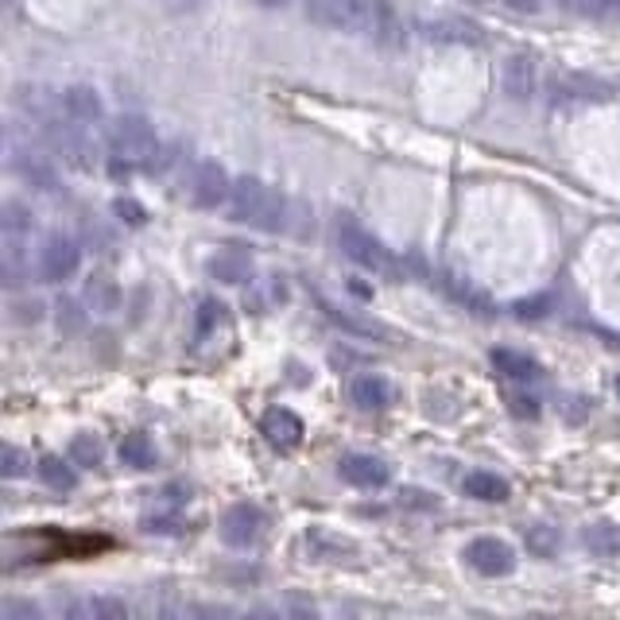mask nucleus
I'll return each instance as SVG.
<instances>
[{
  "label": "nucleus",
  "instance_id": "1",
  "mask_svg": "<svg viewBox=\"0 0 620 620\" xmlns=\"http://www.w3.org/2000/svg\"><path fill=\"white\" fill-rule=\"evenodd\" d=\"M229 217L240 225H253V229H264V233H276L279 225H284V199H279L276 191H271L264 179L256 175H245L233 183V194H229Z\"/></svg>",
  "mask_w": 620,
  "mask_h": 620
},
{
  "label": "nucleus",
  "instance_id": "2",
  "mask_svg": "<svg viewBox=\"0 0 620 620\" xmlns=\"http://www.w3.org/2000/svg\"><path fill=\"white\" fill-rule=\"evenodd\" d=\"M109 151L113 160L136 171H156L160 168V140L151 132L148 120L140 117H120L109 125Z\"/></svg>",
  "mask_w": 620,
  "mask_h": 620
},
{
  "label": "nucleus",
  "instance_id": "3",
  "mask_svg": "<svg viewBox=\"0 0 620 620\" xmlns=\"http://www.w3.org/2000/svg\"><path fill=\"white\" fill-rule=\"evenodd\" d=\"M338 245H342V253L350 256L357 268L373 271V276H396L399 271V260L384 248V240L373 237L353 214L338 217Z\"/></svg>",
  "mask_w": 620,
  "mask_h": 620
},
{
  "label": "nucleus",
  "instance_id": "4",
  "mask_svg": "<svg viewBox=\"0 0 620 620\" xmlns=\"http://www.w3.org/2000/svg\"><path fill=\"white\" fill-rule=\"evenodd\" d=\"M32 214L20 202H4V217H0V268H4V284H20V271L28 268V248H32Z\"/></svg>",
  "mask_w": 620,
  "mask_h": 620
},
{
  "label": "nucleus",
  "instance_id": "5",
  "mask_svg": "<svg viewBox=\"0 0 620 620\" xmlns=\"http://www.w3.org/2000/svg\"><path fill=\"white\" fill-rule=\"evenodd\" d=\"M229 194H233V179H229V171H225L222 163L202 160L199 168L186 175V199H191L199 210L225 206V202H229Z\"/></svg>",
  "mask_w": 620,
  "mask_h": 620
},
{
  "label": "nucleus",
  "instance_id": "6",
  "mask_svg": "<svg viewBox=\"0 0 620 620\" xmlns=\"http://www.w3.org/2000/svg\"><path fill=\"white\" fill-rule=\"evenodd\" d=\"M307 12L338 32H368L373 0H307Z\"/></svg>",
  "mask_w": 620,
  "mask_h": 620
},
{
  "label": "nucleus",
  "instance_id": "7",
  "mask_svg": "<svg viewBox=\"0 0 620 620\" xmlns=\"http://www.w3.org/2000/svg\"><path fill=\"white\" fill-rule=\"evenodd\" d=\"M466 563L478 574H485V578H504V574L516 570V550L504 539H496V535H481L466 547Z\"/></svg>",
  "mask_w": 620,
  "mask_h": 620
},
{
  "label": "nucleus",
  "instance_id": "8",
  "mask_svg": "<svg viewBox=\"0 0 620 620\" xmlns=\"http://www.w3.org/2000/svg\"><path fill=\"white\" fill-rule=\"evenodd\" d=\"M82 268V248L74 245L71 237H47L40 248V276L47 279V284H63V279H71L74 271Z\"/></svg>",
  "mask_w": 620,
  "mask_h": 620
},
{
  "label": "nucleus",
  "instance_id": "9",
  "mask_svg": "<svg viewBox=\"0 0 620 620\" xmlns=\"http://www.w3.org/2000/svg\"><path fill=\"white\" fill-rule=\"evenodd\" d=\"M264 535V512L256 504H233L222 516V539L229 547H253Z\"/></svg>",
  "mask_w": 620,
  "mask_h": 620
},
{
  "label": "nucleus",
  "instance_id": "10",
  "mask_svg": "<svg viewBox=\"0 0 620 620\" xmlns=\"http://www.w3.org/2000/svg\"><path fill=\"white\" fill-rule=\"evenodd\" d=\"M338 473L357 489H384L392 481L388 461L376 458V453H345V458L338 461Z\"/></svg>",
  "mask_w": 620,
  "mask_h": 620
},
{
  "label": "nucleus",
  "instance_id": "11",
  "mask_svg": "<svg viewBox=\"0 0 620 620\" xmlns=\"http://www.w3.org/2000/svg\"><path fill=\"white\" fill-rule=\"evenodd\" d=\"M368 35L376 40V47L384 51H399L407 43V28L404 17L396 12L392 0H373V17H368Z\"/></svg>",
  "mask_w": 620,
  "mask_h": 620
},
{
  "label": "nucleus",
  "instance_id": "12",
  "mask_svg": "<svg viewBox=\"0 0 620 620\" xmlns=\"http://www.w3.org/2000/svg\"><path fill=\"white\" fill-rule=\"evenodd\" d=\"M260 427L276 450H295V446L302 442V419L295 411H287V407H271Z\"/></svg>",
  "mask_w": 620,
  "mask_h": 620
},
{
  "label": "nucleus",
  "instance_id": "13",
  "mask_svg": "<svg viewBox=\"0 0 620 620\" xmlns=\"http://www.w3.org/2000/svg\"><path fill=\"white\" fill-rule=\"evenodd\" d=\"M493 368L512 384H535L543 381V365L520 350H493Z\"/></svg>",
  "mask_w": 620,
  "mask_h": 620
},
{
  "label": "nucleus",
  "instance_id": "14",
  "mask_svg": "<svg viewBox=\"0 0 620 620\" xmlns=\"http://www.w3.org/2000/svg\"><path fill=\"white\" fill-rule=\"evenodd\" d=\"M63 109H66V120H78V125H97V120L105 117V105L101 97H97L94 86H71L63 89Z\"/></svg>",
  "mask_w": 620,
  "mask_h": 620
},
{
  "label": "nucleus",
  "instance_id": "15",
  "mask_svg": "<svg viewBox=\"0 0 620 620\" xmlns=\"http://www.w3.org/2000/svg\"><path fill=\"white\" fill-rule=\"evenodd\" d=\"M210 276L214 279H222V284H229V287H240V284H248L253 279V256L245 253V248H222V253L210 260Z\"/></svg>",
  "mask_w": 620,
  "mask_h": 620
},
{
  "label": "nucleus",
  "instance_id": "16",
  "mask_svg": "<svg viewBox=\"0 0 620 620\" xmlns=\"http://www.w3.org/2000/svg\"><path fill=\"white\" fill-rule=\"evenodd\" d=\"M350 396H353V404L365 407V411H384V407H392L396 392H392V384L384 381V376L365 373V376H353Z\"/></svg>",
  "mask_w": 620,
  "mask_h": 620
},
{
  "label": "nucleus",
  "instance_id": "17",
  "mask_svg": "<svg viewBox=\"0 0 620 620\" xmlns=\"http://www.w3.org/2000/svg\"><path fill=\"white\" fill-rule=\"evenodd\" d=\"M12 168L20 171V179L24 183H32L35 191H55V168L47 163V156H40V151L24 148L12 156Z\"/></svg>",
  "mask_w": 620,
  "mask_h": 620
},
{
  "label": "nucleus",
  "instance_id": "18",
  "mask_svg": "<svg viewBox=\"0 0 620 620\" xmlns=\"http://www.w3.org/2000/svg\"><path fill=\"white\" fill-rule=\"evenodd\" d=\"M504 94L512 101H527L535 94V63L527 55H512L504 63Z\"/></svg>",
  "mask_w": 620,
  "mask_h": 620
},
{
  "label": "nucleus",
  "instance_id": "19",
  "mask_svg": "<svg viewBox=\"0 0 620 620\" xmlns=\"http://www.w3.org/2000/svg\"><path fill=\"white\" fill-rule=\"evenodd\" d=\"M71 617L74 620H125L128 605L113 594H94V597H82L78 605H71Z\"/></svg>",
  "mask_w": 620,
  "mask_h": 620
},
{
  "label": "nucleus",
  "instance_id": "20",
  "mask_svg": "<svg viewBox=\"0 0 620 620\" xmlns=\"http://www.w3.org/2000/svg\"><path fill=\"white\" fill-rule=\"evenodd\" d=\"M427 40H435V43H481L485 35H481V28L470 24V20L438 17L427 24Z\"/></svg>",
  "mask_w": 620,
  "mask_h": 620
},
{
  "label": "nucleus",
  "instance_id": "21",
  "mask_svg": "<svg viewBox=\"0 0 620 620\" xmlns=\"http://www.w3.org/2000/svg\"><path fill=\"white\" fill-rule=\"evenodd\" d=\"M461 489H466V496H473V501H485V504H496V501H509V481L496 478V473L489 470H473L461 478Z\"/></svg>",
  "mask_w": 620,
  "mask_h": 620
},
{
  "label": "nucleus",
  "instance_id": "22",
  "mask_svg": "<svg viewBox=\"0 0 620 620\" xmlns=\"http://www.w3.org/2000/svg\"><path fill=\"white\" fill-rule=\"evenodd\" d=\"M86 302L94 314H113L120 307V287L109 276H89L86 284Z\"/></svg>",
  "mask_w": 620,
  "mask_h": 620
},
{
  "label": "nucleus",
  "instance_id": "23",
  "mask_svg": "<svg viewBox=\"0 0 620 620\" xmlns=\"http://www.w3.org/2000/svg\"><path fill=\"white\" fill-rule=\"evenodd\" d=\"M120 461L132 466V470H151V466H156V446H151V438L140 435V430L125 435V442H120Z\"/></svg>",
  "mask_w": 620,
  "mask_h": 620
},
{
  "label": "nucleus",
  "instance_id": "24",
  "mask_svg": "<svg viewBox=\"0 0 620 620\" xmlns=\"http://www.w3.org/2000/svg\"><path fill=\"white\" fill-rule=\"evenodd\" d=\"M35 470H40V481H43V485L55 489V493H71V489H78V473H74L63 458H43L40 466H35Z\"/></svg>",
  "mask_w": 620,
  "mask_h": 620
},
{
  "label": "nucleus",
  "instance_id": "25",
  "mask_svg": "<svg viewBox=\"0 0 620 620\" xmlns=\"http://www.w3.org/2000/svg\"><path fill=\"white\" fill-rule=\"evenodd\" d=\"M581 543H586L594 555H612V550H620V527L612 524V520H597V524L586 527Z\"/></svg>",
  "mask_w": 620,
  "mask_h": 620
},
{
  "label": "nucleus",
  "instance_id": "26",
  "mask_svg": "<svg viewBox=\"0 0 620 620\" xmlns=\"http://www.w3.org/2000/svg\"><path fill=\"white\" fill-rule=\"evenodd\" d=\"M71 461L74 466H82V470H97L105 461V446H101V438L97 435H74L71 438Z\"/></svg>",
  "mask_w": 620,
  "mask_h": 620
},
{
  "label": "nucleus",
  "instance_id": "27",
  "mask_svg": "<svg viewBox=\"0 0 620 620\" xmlns=\"http://www.w3.org/2000/svg\"><path fill=\"white\" fill-rule=\"evenodd\" d=\"M446 287H450V291H453V299H461V302H466V307H478L481 314H485V310H489V299L478 291V287L470 284V279H461V276H446Z\"/></svg>",
  "mask_w": 620,
  "mask_h": 620
},
{
  "label": "nucleus",
  "instance_id": "28",
  "mask_svg": "<svg viewBox=\"0 0 620 620\" xmlns=\"http://www.w3.org/2000/svg\"><path fill=\"white\" fill-rule=\"evenodd\" d=\"M558 543H563V539H558V527H532V532H527V550H535V555H543V558H547V555H555V550H558Z\"/></svg>",
  "mask_w": 620,
  "mask_h": 620
},
{
  "label": "nucleus",
  "instance_id": "29",
  "mask_svg": "<svg viewBox=\"0 0 620 620\" xmlns=\"http://www.w3.org/2000/svg\"><path fill=\"white\" fill-rule=\"evenodd\" d=\"M28 466H32V458H28L20 446H4V450H0V473H4V478H24Z\"/></svg>",
  "mask_w": 620,
  "mask_h": 620
},
{
  "label": "nucleus",
  "instance_id": "30",
  "mask_svg": "<svg viewBox=\"0 0 620 620\" xmlns=\"http://www.w3.org/2000/svg\"><path fill=\"white\" fill-rule=\"evenodd\" d=\"M563 9L570 12H586V17H617L620 0H563Z\"/></svg>",
  "mask_w": 620,
  "mask_h": 620
},
{
  "label": "nucleus",
  "instance_id": "31",
  "mask_svg": "<svg viewBox=\"0 0 620 620\" xmlns=\"http://www.w3.org/2000/svg\"><path fill=\"white\" fill-rule=\"evenodd\" d=\"M58 314H55V319H58V330H78L82 327V310H78V302H74V299H58Z\"/></svg>",
  "mask_w": 620,
  "mask_h": 620
},
{
  "label": "nucleus",
  "instance_id": "32",
  "mask_svg": "<svg viewBox=\"0 0 620 620\" xmlns=\"http://www.w3.org/2000/svg\"><path fill=\"white\" fill-rule=\"evenodd\" d=\"M509 404H512V415H527V419L539 415V396H527V392H512Z\"/></svg>",
  "mask_w": 620,
  "mask_h": 620
},
{
  "label": "nucleus",
  "instance_id": "33",
  "mask_svg": "<svg viewBox=\"0 0 620 620\" xmlns=\"http://www.w3.org/2000/svg\"><path fill=\"white\" fill-rule=\"evenodd\" d=\"M0 617H4V620H35V617H40V609H35V605L4 601V605H0Z\"/></svg>",
  "mask_w": 620,
  "mask_h": 620
},
{
  "label": "nucleus",
  "instance_id": "34",
  "mask_svg": "<svg viewBox=\"0 0 620 620\" xmlns=\"http://www.w3.org/2000/svg\"><path fill=\"white\" fill-rule=\"evenodd\" d=\"M547 307H550V299H547V295H539V299H532V302H527V299L516 302V314H520V319H539Z\"/></svg>",
  "mask_w": 620,
  "mask_h": 620
},
{
  "label": "nucleus",
  "instance_id": "35",
  "mask_svg": "<svg viewBox=\"0 0 620 620\" xmlns=\"http://www.w3.org/2000/svg\"><path fill=\"white\" fill-rule=\"evenodd\" d=\"M117 214L125 217L128 225H143V210L136 206V202H125V199H120V202H117Z\"/></svg>",
  "mask_w": 620,
  "mask_h": 620
},
{
  "label": "nucleus",
  "instance_id": "36",
  "mask_svg": "<svg viewBox=\"0 0 620 620\" xmlns=\"http://www.w3.org/2000/svg\"><path fill=\"white\" fill-rule=\"evenodd\" d=\"M43 319V307H40V302H20V307H17V322H40Z\"/></svg>",
  "mask_w": 620,
  "mask_h": 620
},
{
  "label": "nucleus",
  "instance_id": "37",
  "mask_svg": "<svg viewBox=\"0 0 620 620\" xmlns=\"http://www.w3.org/2000/svg\"><path fill=\"white\" fill-rule=\"evenodd\" d=\"M407 496V504H415V509H435L438 501H430L427 493H419V489H411V493H404Z\"/></svg>",
  "mask_w": 620,
  "mask_h": 620
},
{
  "label": "nucleus",
  "instance_id": "38",
  "mask_svg": "<svg viewBox=\"0 0 620 620\" xmlns=\"http://www.w3.org/2000/svg\"><path fill=\"white\" fill-rule=\"evenodd\" d=\"M504 4H509L512 12H535L539 9V0H504Z\"/></svg>",
  "mask_w": 620,
  "mask_h": 620
},
{
  "label": "nucleus",
  "instance_id": "39",
  "mask_svg": "<svg viewBox=\"0 0 620 620\" xmlns=\"http://www.w3.org/2000/svg\"><path fill=\"white\" fill-rule=\"evenodd\" d=\"M256 4H264V9H279L284 0H256Z\"/></svg>",
  "mask_w": 620,
  "mask_h": 620
},
{
  "label": "nucleus",
  "instance_id": "40",
  "mask_svg": "<svg viewBox=\"0 0 620 620\" xmlns=\"http://www.w3.org/2000/svg\"><path fill=\"white\" fill-rule=\"evenodd\" d=\"M617 396H620V376H617Z\"/></svg>",
  "mask_w": 620,
  "mask_h": 620
}]
</instances>
